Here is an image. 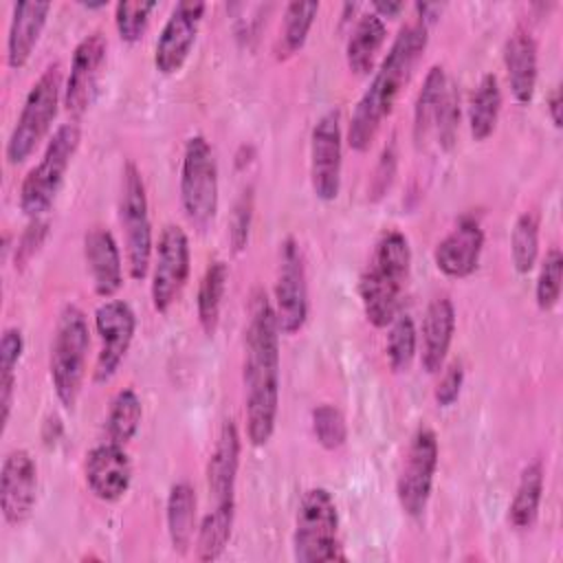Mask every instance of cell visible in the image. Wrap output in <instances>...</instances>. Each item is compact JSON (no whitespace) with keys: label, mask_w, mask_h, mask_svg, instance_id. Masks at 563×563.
<instances>
[{"label":"cell","mask_w":563,"mask_h":563,"mask_svg":"<svg viewBox=\"0 0 563 563\" xmlns=\"http://www.w3.org/2000/svg\"><path fill=\"white\" fill-rule=\"evenodd\" d=\"M279 325L273 301L264 290H255L244 330V411L246 438L253 446H264L273 433L279 411Z\"/></svg>","instance_id":"6da1fadb"},{"label":"cell","mask_w":563,"mask_h":563,"mask_svg":"<svg viewBox=\"0 0 563 563\" xmlns=\"http://www.w3.org/2000/svg\"><path fill=\"white\" fill-rule=\"evenodd\" d=\"M429 42V26L420 20L407 22L398 29L387 55L374 68L372 81L354 106L347 125V145L354 152H367L380 132L385 119L391 114L396 99L409 81L418 59Z\"/></svg>","instance_id":"7a4b0ae2"},{"label":"cell","mask_w":563,"mask_h":563,"mask_svg":"<svg viewBox=\"0 0 563 563\" xmlns=\"http://www.w3.org/2000/svg\"><path fill=\"white\" fill-rule=\"evenodd\" d=\"M409 268L411 246L407 235L396 229L385 231L376 240L372 260L358 279L363 312L374 328H387L400 312Z\"/></svg>","instance_id":"3957f363"},{"label":"cell","mask_w":563,"mask_h":563,"mask_svg":"<svg viewBox=\"0 0 563 563\" xmlns=\"http://www.w3.org/2000/svg\"><path fill=\"white\" fill-rule=\"evenodd\" d=\"M90 350V328L84 310L75 303L62 308L51 343L48 356V374L53 383V391L59 405L68 411L75 409L84 378H86V361Z\"/></svg>","instance_id":"277c9868"},{"label":"cell","mask_w":563,"mask_h":563,"mask_svg":"<svg viewBox=\"0 0 563 563\" xmlns=\"http://www.w3.org/2000/svg\"><path fill=\"white\" fill-rule=\"evenodd\" d=\"M292 556L299 563L345 561L339 539V510L328 488H308L297 506Z\"/></svg>","instance_id":"5b68a950"},{"label":"cell","mask_w":563,"mask_h":563,"mask_svg":"<svg viewBox=\"0 0 563 563\" xmlns=\"http://www.w3.org/2000/svg\"><path fill=\"white\" fill-rule=\"evenodd\" d=\"M59 101H64V84H62V66L53 62L42 70V75L29 88L22 110L15 119V125L7 139L4 156L9 165L24 163L48 134Z\"/></svg>","instance_id":"8992f818"},{"label":"cell","mask_w":563,"mask_h":563,"mask_svg":"<svg viewBox=\"0 0 563 563\" xmlns=\"http://www.w3.org/2000/svg\"><path fill=\"white\" fill-rule=\"evenodd\" d=\"M79 141H81V128L77 121L62 123L53 132L40 163L26 172L20 185L18 202L24 216H29L31 220L42 218L53 207L64 185L70 161L79 147Z\"/></svg>","instance_id":"52a82bcc"},{"label":"cell","mask_w":563,"mask_h":563,"mask_svg":"<svg viewBox=\"0 0 563 563\" xmlns=\"http://www.w3.org/2000/svg\"><path fill=\"white\" fill-rule=\"evenodd\" d=\"M178 194L189 224L205 231L218 213L220 185L213 147L202 134H194L185 143Z\"/></svg>","instance_id":"ba28073f"},{"label":"cell","mask_w":563,"mask_h":563,"mask_svg":"<svg viewBox=\"0 0 563 563\" xmlns=\"http://www.w3.org/2000/svg\"><path fill=\"white\" fill-rule=\"evenodd\" d=\"M119 222L123 229L128 273L134 282H143L152 268L154 240L145 180L141 176V169L132 161H128L121 172Z\"/></svg>","instance_id":"9c48e42d"},{"label":"cell","mask_w":563,"mask_h":563,"mask_svg":"<svg viewBox=\"0 0 563 563\" xmlns=\"http://www.w3.org/2000/svg\"><path fill=\"white\" fill-rule=\"evenodd\" d=\"M438 435L429 427H418L405 451L402 466L396 477V497L405 515L418 519L431 499L438 468Z\"/></svg>","instance_id":"30bf717a"},{"label":"cell","mask_w":563,"mask_h":563,"mask_svg":"<svg viewBox=\"0 0 563 563\" xmlns=\"http://www.w3.org/2000/svg\"><path fill=\"white\" fill-rule=\"evenodd\" d=\"M191 268L189 238L183 227L165 224L154 244L152 257V306L156 312H167L180 297Z\"/></svg>","instance_id":"8fae6325"},{"label":"cell","mask_w":563,"mask_h":563,"mask_svg":"<svg viewBox=\"0 0 563 563\" xmlns=\"http://www.w3.org/2000/svg\"><path fill=\"white\" fill-rule=\"evenodd\" d=\"M343 130L341 110L330 108L310 130V185L319 200L332 202L341 191Z\"/></svg>","instance_id":"7c38bea8"},{"label":"cell","mask_w":563,"mask_h":563,"mask_svg":"<svg viewBox=\"0 0 563 563\" xmlns=\"http://www.w3.org/2000/svg\"><path fill=\"white\" fill-rule=\"evenodd\" d=\"M275 319L282 334H295L308 319V282L306 264L295 238L279 244V266L275 279Z\"/></svg>","instance_id":"4fadbf2b"},{"label":"cell","mask_w":563,"mask_h":563,"mask_svg":"<svg viewBox=\"0 0 563 563\" xmlns=\"http://www.w3.org/2000/svg\"><path fill=\"white\" fill-rule=\"evenodd\" d=\"M95 330L101 347L95 361L92 380L101 385L108 383L121 367L136 332V314L128 301L110 297L95 310Z\"/></svg>","instance_id":"5bb4252c"},{"label":"cell","mask_w":563,"mask_h":563,"mask_svg":"<svg viewBox=\"0 0 563 563\" xmlns=\"http://www.w3.org/2000/svg\"><path fill=\"white\" fill-rule=\"evenodd\" d=\"M205 9L207 4L200 0H183L172 9L154 46V66L161 75H176L185 66L196 44Z\"/></svg>","instance_id":"9a60e30c"},{"label":"cell","mask_w":563,"mask_h":563,"mask_svg":"<svg viewBox=\"0 0 563 563\" xmlns=\"http://www.w3.org/2000/svg\"><path fill=\"white\" fill-rule=\"evenodd\" d=\"M37 501V464L26 449H13L2 460L0 510L9 526H22Z\"/></svg>","instance_id":"2e32d148"},{"label":"cell","mask_w":563,"mask_h":563,"mask_svg":"<svg viewBox=\"0 0 563 563\" xmlns=\"http://www.w3.org/2000/svg\"><path fill=\"white\" fill-rule=\"evenodd\" d=\"M106 51L108 42L99 31L88 33L77 42L70 59V73L64 84V106L73 117H81L90 108L106 64Z\"/></svg>","instance_id":"e0dca14e"},{"label":"cell","mask_w":563,"mask_h":563,"mask_svg":"<svg viewBox=\"0 0 563 563\" xmlns=\"http://www.w3.org/2000/svg\"><path fill=\"white\" fill-rule=\"evenodd\" d=\"M84 477L88 490L106 501H119L132 484V460L125 444L106 440L86 453Z\"/></svg>","instance_id":"ac0fdd59"},{"label":"cell","mask_w":563,"mask_h":563,"mask_svg":"<svg viewBox=\"0 0 563 563\" xmlns=\"http://www.w3.org/2000/svg\"><path fill=\"white\" fill-rule=\"evenodd\" d=\"M484 229L477 218L462 216L457 224L435 244L433 262L438 271L451 279L471 277L482 257Z\"/></svg>","instance_id":"d6986e66"},{"label":"cell","mask_w":563,"mask_h":563,"mask_svg":"<svg viewBox=\"0 0 563 563\" xmlns=\"http://www.w3.org/2000/svg\"><path fill=\"white\" fill-rule=\"evenodd\" d=\"M240 451L242 440L238 424L227 418L222 420L211 455L207 460V490L209 497L216 504H233L235 501V482H238V468H240Z\"/></svg>","instance_id":"ffe728a7"},{"label":"cell","mask_w":563,"mask_h":563,"mask_svg":"<svg viewBox=\"0 0 563 563\" xmlns=\"http://www.w3.org/2000/svg\"><path fill=\"white\" fill-rule=\"evenodd\" d=\"M504 68L510 95L519 106H528L537 90L539 46L526 26H517L504 42Z\"/></svg>","instance_id":"44dd1931"},{"label":"cell","mask_w":563,"mask_h":563,"mask_svg":"<svg viewBox=\"0 0 563 563\" xmlns=\"http://www.w3.org/2000/svg\"><path fill=\"white\" fill-rule=\"evenodd\" d=\"M84 257L92 279V288L99 297H114L123 284L121 251L110 229L92 227L84 235Z\"/></svg>","instance_id":"7402d4cb"},{"label":"cell","mask_w":563,"mask_h":563,"mask_svg":"<svg viewBox=\"0 0 563 563\" xmlns=\"http://www.w3.org/2000/svg\"><path fill=\"white\" fill-rule=\"evenodd\" d=\"M422 350L420 365L429 374H438L444 367L453 332H455V308L453 301L442 295L429 301L422 317Z\"/></svg>","instance_id":"603a6c76"},{"label":"cell","mask_w":563,"mask_h":563,"mask_svg":"<svg viewBox=\"0 0 563 563\" xmlns=\"http://www.w3.org/2000/svg\"><path fill=\"white\" fill-rule=\"evenodd\" d=\"M51 13V2H15L9 33H7V64L20 70L31 59L33 48L46 26Z\"/></svg>","instance_id":"cb8c5ba5"},{"label":"cell","mask_w":563,"mask_h":563,"mask_svg":"<svg viewBox=\"0 0 563 563\" xmlns=\"http://www.w3.org/2000/svg\"><path fill=\"white\" fill-rule=\"evenodd\" d=\"M387 24L374 11L358 15L350 37L345 42V62L354 75H369L374 70L376 57L385 44Z\"/></svg>","instance_id":"d4e9b609"},{"label":"cell","mask_w":563,"mask_h":563,"mask_svg":"<svg viewBox=\"0 0 563 563\" xmlns=\"http://www.w3.org/2000/svg\"><path fill=\"white\" fill-rule=\"evenodd\" d=\"M196 508H198L196 488L189 482H176L167 495L165 523H167L172 548L178 554H187L194 543V537L198 530Z\"/></svg>","instance_id":"484cf974"},{"label":"cell","mask_w":563,"mask_h":563,"mask_svg":"<svg viewBox=\"0 0 563 563\" xmlns=\"http://www.w3.org/2000/svg\"><path fill=\"white\" fill-rule=\"evenodd\" d=\"M501 112V88L499 79L493 73L482 75L477 81L471 101H468V130L473 141H486L493 136Z\"/></svg>","instance_id":"4316f807"},{"label":"cell","mask_w":563,"mask_h":563,"mask_svg":"<svg viewBox=\"0 0 563 563\" xmlns=\"http://www.w3.org/2000/svg\"><path fill=\"white\" fill-rule=\"evenodd\" d=\"M235 521V501L233 504H216L200 521L196 530V559L207 563L216 561L224 554Z\"/></svg>","instance_id":"83f0119b"},{"label":"cell","mask_w":563,"mask_h":563,"mask_svg":"<svg viewBox=\"0 0 563 563\" xmlns=\"http://www.w3.org/2000/svg\"><path fill=\"white\" fill-rule=\"evenodd\" d=\"M543 497V464L539 460L523 466L512 501L508 506V521L517 530H528L534 526L539 506Z\"/></svg>","instance_id":"f1b7e54d"},{"label":"cell","mask_w":563,"mask_h":563,"mask_svg":"<svg viewBox=\"0 0 563 563\" xmlns=\"http://www.w3.org/2000/svg\"><path fill=\"white\" fill-rule=\"evenodd\" d=\"M449 79L451 77L446 75L442 64H433L424 75V81H422L420 92L413 103V141L418 145L424 143L427 136L433 132L435 117H438L442 97L446 92Z\"/></svg>","instance_id":"f546056e"},{"label":"cell","mask_w":563,"mask_h":563,"mask_svg":"<svg viewBox=\"0 0 563 563\" xmlns=\"http://www.w3.org/2000/svg\"><path fill=\"white\" fill-rule=\"evenodd\" d=\"M229 282V266L222 260H213L198 284V297H196V312L198 323L207 336H213L220 323V308L224 299Z\"/></svg>","instance_id":"4dcf8cb0"},{"label":"cell","mask_w":563,"mask_h":563,"mask_svg":"<svg viewBox=\"0 0 563 563\" xmlns=\"http://www.w3.org/2000/svg\"><path fill=\"white\" fill-rule=\"evenodd\" d=\"M141 418H143V402L141 396L132 389V387H123L119 389L108 407V416H106V435L112 442L119 444H128L139 427H141Z\"/></svg>","instance_id":"1f68e13d"},{"label":"cell","mask_w":563,"mask_h":563,"mask_svg":"<svg viewBox=\"0 0 563 563\" xmlns=\"http://www.w3.org/2000/svg\"><path fill=\"white\" fill-rule=\"evenodd\" d=\"M24 352L22 330L15 325L4 328L0 339V409H2V427H7L13 409L15 396V367Z\"/></svg>","instance_id":"d6a6232c"},{"label":"cell","mask_w":563,"mask_h":563,"mask_svg":"<svg viewBox=\"0 0 563 563\" xmlns=\"http://www.w3.org/2000/svg\"><path fill=\"white\" fill-rule=\"evenodd\" d=\"M539 229H541V218H539V211H534V209L521 211L512 224L510 257H512V266L519 275H528L537 264Z\"/></svg>","instance_id":"836d02e7"},{"label":"cell","mask_w":563,"mask_h":563,"mask_svg":"<svg viewBox=\"0 0 563 563\" xmlns=\"http://www.w3.org/2000/svg\"><path fill=\"white\" fill-rule=\"evenodd\" d=\"M387 328H389L387 343H385L387 363L394 374H402L411 367L413 356L418 352V330L413 319L407 312H398Z\"/></svg>","instance_id":"e575fe53"},{"label":"cell","mask_w":563,"mask_h":563,"mask_svg":"<svg viewBox=\"0 0 563 563\" xmlns=\"http://www.w3.org/2000/svg\"><path fill=\"white\" fill-rule=\"evenodd\" d=\"M317 13H319V2L292 0L286 4L282 33H279V57H288V55L301 51V46L308 40V33L314 24Z\"/></svg>","instance_id":"d590c367"},{"label":"cell","mask_w":563,"mask_h":563,"mask_svg":"<svg viewBox=\"0 0 563 563\" xmlns=\"http://www.w3.org/2000/svg\"><path fill=\"white\" fill-rule=\"evenodd\" d=\"M561 282H563V253L552 246L541 260L537 284H534V301L539 310H552L561 299Z\"/></svg>","instance_id":"8d00e7d4"},{"label":"cell","mask_w":563,"mask_h":563,"mask_svg":"<svg viewBox=\"0 0 563 563\" xmlns=\"http://www.w3.org/2000/svg\"><path fill=\"white\" fill-rule=\"evenodd\" d=\"M310 424H312V433H314L317 442L325 451H336L347 440L345 416H343V411L339 407H334L330 402H321V405H317L312 409Z\"/></svg>","instance_id":"74e56055"},{"label":"cell","mask_w":563,"mask_h":563,"mask_svg":"<svg viewBox=\"0 0 563 563\" xmlns=\"http://www.w3.org/2000/svg\"><path fill=\"white\" fill-rule=\"evenodd\" d=\"M156 9L154 0H121L114 4V26L123 42L134 44L143 37L150 13Z\"/></svg>","instance_id":"f35d334b"},{"label":"cell","mask_w":563,"mask_h":563,"mask_svg":"<svg viewBox=\"0 0 563 563\" xmlns=\"http://www.w3.org/2000/svg\"><path fill=\"white\" fill-rule=\"evenodd\" d=\"M457 125H460V90L453 79H449L446 92L442 97L433 132L438 136V143L442 150H451L457 136Z\"/></svg>","instance_id":"ab89813d"},{"label":"cell","mask_w":563,"mask_h":563,"mask_svg":"<svg viewBox=\"0 0 563 563\" xmlns=\"http://www.w3.org/2000/svg\"><path fill=\"white\" fill-rule=\"evenodd\" d=\"M251 220H253V187H246L231 211L229 218V242L235 253L244 251L249 244V233H251Z\"/></svg>","instance_id":"60d3db41"},{"label":"cell","mask_w":563,"mask_h":563,"mask_svg":"<svg viewBox=\"0 0 563 563\" xmlns=\"http://www.w3.org/2000/svg\"><path fill=\"white\" fill-rule=\"evenodd\" d=\"M48 235V220L44 218H33L26 229L22 231L18 244H15V255H13V262H15V268H24L33 255L40 251V246L44 244Z\"/></svg>","instance_id":"b9f144b4"},{"label":"cell","mask_w":563,"mask_h":563,"mask_svg":"<svg viewBox=\"0 0 563 563\" xmlns=\"http://www.w3.org/2000/svg\"><path fill=\"white\" fill-rule=\"evenodd\" d=\"M462 385H464V369L460 363H451L444 374L440 376L438 385H435V391H433V398L440 407H451L457 402L460 398V391H462Z\"/></svg>","instance_id":"7bdbcfd3"},{"label":"cell","mask_w":563,"mask_h":563,"mask_svg":"<svg viewBox=\"0 0 563 563\" xmlns=\"http://www.w3.org/2000/svg\"><path fill=\"white\" fill-rule=\"evenodd\" d=\"M394 176H396V150H394V143L389 147L383 150L380 154V161L374 169V176H372V183H369V198L372 200H378L387 194V189L391 187L394 183Z\"/></svg>","instance_id":"ee69618b"},{"label":"cell","mask_w":563,"mask_h":563,"mask_svg":"<svg viewBox=\"0 0 563 563\" xmlns=\"http://www.w3.org/2000/svg\"><path fill=\"white\" fill-rule=\"evenodd\" d=\"M405 9V2H400V0H376V2H372V9L369 11H374L378 18H396L400 11Z\"/></svg>","instance_id":"f6af8a7d"},{"label":"cell","mask_w":563,"mask_h":563,"mask_svg":"<svg viewBox=\"0 0 563 563\" xmlns=\"http://www.w3.org/2000/svg\"><path fill=\"white\" fill-rule=\"evenodd\" d=\"M548 114H550V121L554 128H561V106H563V97H561V88L554 86L548 95Z\"/></svg>","instance_id":"bcb514c9"},{"label":"cell","mask_w":563,"mask_h":563,"mask_svg":"<svg viewBox=\"0 0 563 563\" xmlns=\"http://www.w3.org/2000/svg\"><path fill=\"white\" fill-rule=\"evenodd\" d=\"M416 11H418V20L429 26V24L440 15L442 4H435V2H416Z\"/></svg>","instance_id":"7dc6e473"},{"label":"cell","mask_w":563,"mask_h":563,"mask_svg":"<svg viewBox=\"0 0 563 563\" xmlns=\"http://www.w3.org/2000/svg\"><path fill=\"white\" fill-rule=\"evenodd\" d=\"M81 7H86V9H103V7H108V2H106V0H99V2H81Z\"/></svg>","instance_id":"c3c4849f"}]
</instances>
